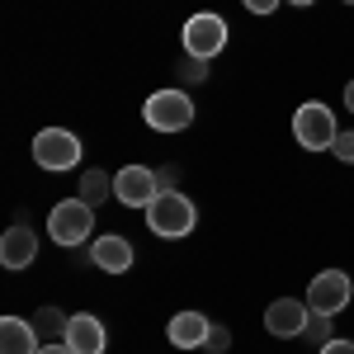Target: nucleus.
I'll list each match as a JSON object with an SVG mask.
<instances>
[{
    "mask_svg": "<svg viewBox=\"0 0 354 354\" xmlns=\"http://www.w3.org/2000/svg\"><path fill=\"white\" fill-rule=\"evenodd\" d=\"M194 222H198V213H194V203L180 189H161L156 198H151V208H147V227H151L156 236H165V241L189 236Z\"/></svg>",
    "mask_w": 354,
    "mask_h": 354,
    "instance_id": "obj_1",
    "label": "nucleus"
},
{
    "mask_svg": "<svg viewBox=\"0 0 354 354\" xmlns=\"http://www.w3.org/2000/svg\"><path fill=\"white\" fill-rule=\"evenodd\" d=\"M293 137H298L307 151H330L335 137H340V123H335L330 104H322V100L298 104V113H293Z\"/></svg>",
    "mask_w": 354,
    "mask_h": 354,
    "instance_id": "obj_2",
    "label": "nucleus"
},
{
    "mask_svg": "<svg viewBox=\"0 0 354 354\" xmlns=\"http://www.w3.org/2000/svg\"><path fill=\"white\" fill-rule=\"evenodd\" d=\"M142 118L151 133H185L194 123V100L185 90H156L147 104H142Z\"/></svg>",
    "mask_w": 354,
    "mask_h": 354,
    "instance_id": "obj_3",
    "label": "nucleus"
},
{
    "mask_svg": "<svg viewBox=\"0 0 354 354\" xmlns=\"http://www.w3.org/2000/svg\"><path fill=\"white\" fill-rule=\"evenodd\" d=\"M48 232H53L57 245L90 241V232H95V208L85 203L81 194H76V198H62V203L53 208V218H48Z\"/></svg>",
    "mask_w": 354,
    "mask_h": 354,
    "instance_id": "obj_4",
    "label": "nucleus"
},
{
    "mask_svg": "<svg viewBox=\"0 0 354 354\" xmlns=\"http://www.w3.org/2000/svg\"><path fill=\"white\" fill-rule=\"evenodd\" d=\"M33 161L38 170H76L81 165V137L66 128H43L33 137Z\"/></svg>",
    "mask_w": 354,
    "mask_h": 354,
    "instance_id": "obj_5",
    "label": "nucleus"
},
{
    "mask_svg": "<svg viewBox=\"0 0 354 354\" xmlns=\"http://www.w3.org/2000/svg\"><path fill=\"white\" fill-rule=\"evenodd\" d=\"M227 48V19L222 15H189V24H185V57L194 62H208V57H218Z\"/></svg>",
    "mask_w": 354,
    "mask_h": 354,
    "instance_id": "obj_6",
    "label": "nucleus"
},
{
    "mask_svg": "<svg viewBox=\"0 0 354 354\" xmlns=\"http://www.w3.org/2000/svg\"><path fill=\"white\" fill-rule=\"evenodd\" d=\"M350 293H354V283H350V274H345V270H322L312 283H307V307L335 317V312L350 307Z\"/></svg>",
    "mask_w": 354,
    "mask_h": 354,
    "instance_id": "obj_7",
    "label": "nucleus"
},
{
    "mask_svg": "<svg viewBox=\"0 0 354 354\" xmlns=\"http://www.w3.org/2000/svg\"><path fill=\"white\" fill-rule=\"evenodd\" d=\"M156 194H161V175L147 170V165H123L113 175V198L128 203V208H151Z\"/></svg>",
    "mask_w": 354,
    "mask_h": 354,
    "instance_id": "obj_8",
    "label": "nucleus"
},
{
    "mask_svg": "<svg viewBox=\"0 0 354 354\" xmlns=\"http://www.w3.org/2000/svg\"><path fill=\"white\" fill-rule=\"evenodd\" d=\"M307 317H312L307 298H274L270 307H265V330L279 335V340H293V335L307 330Z\"/></svg>",
    "mask_w": 354,
    "mask_h": 354,
    "instance_id": "obj_9",
    "label": "nucleus"
},
{
    "mask_svg": "<svg viewBox=\"0 0 354 354\" xmlns=\"http://www.w3.org/2000/svg\"><path fill=\"white\" fill-rule=\"evenodd\" d=\"M33 255H38V236H33V227H28V222H15V227L0 236V265H5V270H28Z\"/></svg>",
    "mask_w": 354,
    "mask_h": 354,
    "instance_id": "obj_10",
    "label": "nucleus"
},
{
    "mask_svg": "<svg viewBox=\"0 0 354 354\" xmlns=\"http://www.w3.org/2000/svg\"><path fill=\"white\" fill-rule=\"evenodd\" d=\"M66 345H71L76 354H104L109 330H104V322H100V317L76 312V317H71V326H66Z\"/></svg>",
    "mask_w": 354,
    "mask_h": 354,
    "instance_id": "obj_11",
    "label": "nucleus"
},
{
    "mask_svg": "<svg viewBox=\"0 0 354 354\" xmlns=\"http://www.w3.org/2000/svg\"><path fill=\"white\" fill-rule=\"evenodd\" d=\"M208 330H213V322H208L203 312H175L170 326H165V335H170L175 350H203Z\"/></svg>",
    "mask_w": 354,
    "mask_h": 354,
    "instance_id": "obj_12",
    "label": "nucleus"
},
{
    "mask_svg": "<svg viewBox=\"0 0 354 354\" xmlns=\"http://www.w3.org/2000/svg\"><path fill=\"white\" fill-rule=\"evenodd\" d=\"M90 260L100 265L104 274H128L133 270V245H128V236H100V241L90 245Z\"/></svg>",
    "mask_w": 354,
    "mask_h": 354,
    "instance_id": "obj_13",
    "label": "nucleus"
},
{
    "mask_svg": "<svg viewBox=\"0 0 354 354\" xmlns=\"http://www.w3.org/2000/svg\"><path fill=\"white\" fill-rule=\"evenodd\" d=\"M38 350H43V335L33 330V322H24V317L0 322V354H38Z\"/></svg>",
    "mask_w": 354,
    "mask_h": 354,
    "instance_id": "obj_14",
    "label": "nucleus"
},
{
    "mask_svg": "<svg viewBox=\"0 0 354 354\" xmlns=\"http://www.w3.org/2000/svg\"><path fill=\"white\" fill-rule=\"evenodd\" d=\"M81 198L90 203V208H100L104 198H113V175H104V170H85L81 175Z\"/></svg>",
    "mask_w": 354,
    "mask_h": 354,
    "instance_id": "obj_15",
    "label": "nucleus"
},
{
    "mask_svg": "<svg viewBox=\"0 0 354 354\" xmlns=\"http://www.w3.org/2000/svg\"><path fill=\"white\" fill-rule=\"evenodd\" d=\"M66 326H71V317H62L57 307H38L33 312V330L48 335V340H66Z\"/></svg>",
    "mask_w": 354,
    "mask_h": 354,
    "instance_id": "obj_16",
    "label": "nucleus"
},
{
    "mask_svg": "<svg viewBox=\"0 0 354 354\" xmlns=\"http://www.w3.org/2000/svg\"><path fill=\"white\" fill-rule=\"evenodd\" d=\"M330 330H335V326H330V317H326V312H312V317H307V330H302V340H312V345L322 350L326 340H335Z\"/></svg>",
    "mask_w": 354,
    "mask_h": 354,
    "instance_id": "obj_17",
    "label": "nucleus"
},
{
    "mask_svg": "<svg viewBox=\"0 0 354 354\" xmlns=\"http://www.w3.org/2000/svg\"><path fill=\"white\" fill-rule=\"evenodd\" d=\"M203 350H208V354H227V350H232V330L213 326V330H208V340H203Z\"/></svg>",
    "mask_w": 354,
    "mask_h": 354,
    "instance_id": "obj_18",
    "label": "nucleus"
},
{
    "mask_svg": "<svg viewBox=\"0 0 354 354\" xmlns=\"http://www.w3.org/2000/svg\"><path fill=\"white\" fill-rule=\"evenodd\" d=\"M330 156H340L345 165H354V133H340V137H335V147H330Z\"/></svg>",
    "mask_w": 354,
    "mask_h": 354,
    "instance_id": "obj_19",
    "label": "nucleus"
},
{
    "mask_svg": "<svg viewBox=\"0 0 354 354\" xmlns=\"http://www.w3.org/2000/svg\"><path fill=\"white\" fill-rule=\"evenodd\" d=\"M241 5L250 10V15H274V10H279L283 0H241Z\"/></svg>",
    "mask_w": 354,
    "mask_h": 354,
    "instance_id": "obj_20",
    "label": "nucleus"
},
{
    "mask_svg": "<svg viewBox=\"0 0 354 354\" xmlns=\"http://www.w3.org/2000/svg\"><path fill=\"white\" fill-rule=\"evenodd\" d=\"M317 354H354V340H326Z\"/></svg>",
    "mask_w": 354,
    "mask_h": 354,
    "instance_id": "obj_21",
    "label": "nucleus"
},
{
    "mask_svg": "<svg viewBox=\"0 0 354 354\" xmlns=\"http://www.w3.org/2000/svg\"><path fill=\"white\" fill-rule=\"evenodd\" d=\"M38 354H76V350H71L66 340H48V345H43V350H38Z\"/></svg>",
    "mask_w": 354,
    "mask_h": 354,
    "instance_id": "obj_22",
    "label": "nucleus"
},
{
    "mask_svg": "<svg viewBox=\"0 0 354 354\" xmlns=\"http://www.w3.org/2000/svg\"><path fill=\"white\" fill-rule=\"evenodd\" d=\"M185 76H189V81H203V62H194V57H185Z\"/></svg>",
    "mask_w": 354,
    "mask_h": 354,
    "instance_id": "obj_23",
    "label": "nucleus"
},
{
    "mask_svg": "<svg viewBox=\"0 0 354 354\" xmlns=\"http://www.w3.org/2000/svg\"><path fill=\"white\" fill-rule=\"evenodd\" d=\"M156 175H161V189H175V175H180V170H175V165H165V170H156Z\"/></svg>",
    "mask_w": 354,
    "mask_h": 354,
    "instance_id": "obj_24",
    "label": "nucleus"
},
{
    "mask_svg": "<svg viewBox=\"0 0 354 354\" xmlns=\"http://www.w3.org/2000/svg\"><path fill=\"white\" fill-rule=\"evenodd\" d=\"M345 104H350V109H354V81L345 85Z\"/></svg>",
    "mask_w": 354,
    "mask_h": 354,
    "instance_id": "obj_25",
    "label": "nucleus"
},
{
    "mask_svg": "<svg viewBox=\"0 0 354 354\" xmlns=\"http://www.w3.org/2000/svg\"><path fill=\"white\" fill-rule=\"evenodd\" d=\"M288 5H312V0H288Z\"/></svg>",
    "mask_w": 354,
    "mask_h": 354,
    "instance_id": "obj_26",
    "label": "nucleus"
},
{
    "mask_svg": "<svg viewBox=\"0 0 354 354\" xmlns=\"http://www.w3.org/2000/svg\"><path fill=\"white\" fill-rule=\"evenodd\" d=\"M345 5H354V0H345Z\"/></svg>",
    "mask_w": 354,
    "mask_h": 354,
    "instance_id": "obj_27",
    "label": "nucleus"
}]
</instances>
